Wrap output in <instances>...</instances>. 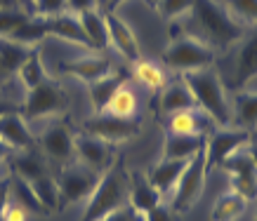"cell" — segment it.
<instances>
[{"mask_svg": "<svg viewBox=\"0 0 257 221\" xmlns=\"http://www.w3.org/2000/svg\"><path fill=\"white\" fill-rule=\"evenodd\" d=\"M243 148H245V153H248V158L252 160V162H255V167H257V132H252V139H250V142L245 144Z\"/></svg>", "mask_w": 257, "mask_h": 221, "instance_id": "ee69618b", "label": "cell"}, {"mask_svg": "<svg viewBox=\"0 0 257 221\" xmlns=\"http://www.w3.org/2000/svg\"><path fill=\"white\" fill-rule=\"evenodd\" d=\"M104 22H106V33H109L111 48L116 50L118 54H123L127 62H137L140 59V45H137L133 28L125 24L116 12H104Z\"/></svg>", "mask_w": 257, "mask_h": 221, "instance_id": "4fadbf2b", "label": "cell"}, {"mask_svg": "<svg viewBox=\"0 0 257 221\" xmlns=\"http://www.w3.org/2000/svg\"><path fill=\"white\" fill-rule=\"evenodd\" d=\"M255 221H257V214H255Z\"/></svg>", "mask_w": 257, "mask_h": 221, "instance_id": "11a10c76", "label": "cell"}, {"mask_svg": "<svg viewBox=\"0 0 257 221\" xmlns=\"http://www.w3.org/2000/svg\"><path fill=\"white\" fill-rule=\"evenodd\" d=\"M219 5L241 26H257V0H219Z\"/></svg>", "mask_w": 257, "mask_h": 221, "instance_id": "836d02e7", "label": "cell"}, {"mask_svg": "<svg viewBox=\"0 0 257 221\" xmlns=\"http://www.w3.org/2000/svg\"><path fill=\"white\" fill-rule=\"evenodd\" d=\"M140 130H142L140 116H135V118H118V116H111L106 110H101L94 118L85 120V125H83V132L97 136V139H104L106 144L127 142V139L140 134Z\"/></svg>", "mask_w": 257, "mask_h": 221, "instance_id": "ba28073f", "label": "cell"}, {"mask_svg": "<svg viewBox=\"0 0 257 221\" xmlns=\"http://www.w3.org/2000/svg\"><path fill=\"white\" fill-rule=\"evenodd\" d=\"M212 62H215V50L191 36L175 38L163 50V64L172 71H203L210 68Z\"/></svg>", "mask_w": 257, "mask_h": 221, "instance_id": "277c9868", "label": "cell"}, {"mask_svg": "<svg viewBox=\"0 0 257 221\" xmlns=\"http://www.w3.org/2000/svg\"><path fill=\"white\" fill-rule=\"evenodd\" d=\"M10 174H5V176H0V221H3V214H5V210H8L10 205Z\"/></svg>", "mask_w": 257, "mask_h": 221, "instance_id": "b9f144b4", "label": "cell"}, {"mask_svg": "<svg viewBox=\"0 0 257 221\" xmlns=\"http://www.w3.org/2000/svg\"><path fill=\"white\" fill-rule=\"evenodd\" d=\"M33 48H26V45H19L15 40L3 38L0 36V66L10 73V76H17V71L22 68V64L29 59Z\"/></svg>", "mask_w": 257, "mask_h": 221, "instance_id": "f1b7e54d", "label": "cell"}, {"mask_svg": "<svg viewBox=\"0 0 257 221\" xmlns=\"http://www.w3.org/2000/svg\"><path fill=\"white\" fill-rule=\"evenodd\" d=\"M215 122L210 120V116H205L201 108H189L179 110L168 116L165 122V132L172 134H194V136H208L212 132Z\"/></svg>", "mask_w": 257, "mask_h": 221, "instance_id": "9a60e30c", "label": "cell"}, {"mask_svg": "<svg viewBox=\"0 0 257 221\" xmlns=\"http://www.w3.org/2000/svg\"><path fill=\"white\" fill-rule=\"evenodd\" d=\"M10 150H12V148H10L8 144H5V142H3V139H0V162H3V160H8V158H10Z\"/></svg>", "mask_w": 257, "mask_h": 221, "instance_id": "c3c4849f", "label": "cell"}, {"mask_svg": "<svg viewBox=\"0 0 257 221\" xmlns=\"http://www.w3.org/2000/svg\"><path fill=\"white\" fill-rule=\"evenodd\" d=\"M10 198H12V202L22 205L29 214H36V216H47L50 214V210L36 198L31 184L15 176V174H10Z\"/></svg>", "mask_w": 257, "mask_h": 221, "instance_id": "d4e9b609", "label": "cell"}, {"mask_svg": "<svg viewBox=\"0 0 257 221\" xmlns=\"http://www.w3.org/2000/svg\"><path fill=\"white\" fill-rule=\"evenodd\" d=\"M17 76H19V80H22V85L26 87V92H29V90H33V87H38L40 82L50 80V76H47V71H45V66H43V59H40V50L38 48L31 50L29 59L22 64V68L17 71Z\"/></svg>", "mask_w": 257, "mask_h": 221, "instance_id": "f546056e", "label": "cell"}, {"mask_svg": "<svg viewBox=\"0 0 257 221\" xmlns=\"http://www.w3.org/2000/svg\"><path fill=\"white\" fill-rule=\"evenodd\" d=\"M156 108H158V116H172V113L198 108V106H196L194 96H191V92H189V87L184 82H172V85H165L161 90Z\"/></svg>", "mask_w": 257, "mask_h": 221, "instance_id": "ffe728a7", "label": "cell"}, {"mask_svg": "<svg viewBox=\"0 0 257 221\" xmlns=\"http://www.w3.org/2000/svg\"><path fill=\"white\" fill-rule=\"evenodd\" d=\"M10 170H12L15 176H19V179H24V182H36V179L43 176V174H50L47 172L45 160L40 158L36 148L19 150L15 158H10Z\"/></svg>", "mask_w": 257, "mask_h": 221, "instance_id": "cb8c5ba5", "label": "cell"}, {"mask_svg": "<svg viewBox=\"0 0 257 221\" xmlns=\"http://www.w3.org/2000/svg\"><path fill=\"white\" fill-rule=\"evenodd\" d=\"M73 136L76 134L69 130V125L59 122V125L47 127L45 132L36 139V144L43 148L47 158L57 160V162H69L73 158Z\"/></svg>", "mask_w": 257, "mask_h": 221, "instance_id": "7c38bea8", "label": "cell"}, {"mask_svg": "<svg viewBox=\"0 0 257 221\" xmlns=\"http://www.w3.org/2000/svg\"><path fill=\"white\" fill-rule=\"evenodd\" d=\"M123 2L125 0H109V2H106V8L101 10V12H116V8H120Z\"/></svg>", "mask_w": 257, "mask_h": 221, "instance_id": "7dc6e473", "label": "cell"}, {"mask_svg": "<svg viewBox=\"0 0 257 221\" xmlns=\"http://www.w3.org/2000/svg\"><path fill=\"white\" fill-rule=\"evenodd\" d=\"M252 78H257V31L241 40V48L236 52V68L231 87L241 90Z\"/></svg>", "mask_w": 257, "mask_h": 221, "instance_id": "ac0fdd59", "label": "cell"}, {"mask_svg": "<svg viewBox=\"0 0 257 221\" xmlns=\"http://www.w3.org/2000/svg\"><path fill=\"white\" fill-rule=\"evenodd\" d=\"M50 33H47V19L45 16H29L26 22L17 26L15 31L10 33L8 38L19 42V45H26V48H36L40 40L47 38Z\"/></svg>", "mask_w": 257, "mask_h": 221, "instance_id": "83f0119b", "label": "cell"}, {"mask_svg": "<svg viewBox=\"0 0 257 221\" xmlns=\"http://www.w3.org/2000/svg\"><path fill=\"white\" fill-rule=\"evenodd\" d=\"M29 184H31L36 198H38L50 212L62 210V205H59V186H57V179L52 174H43V176H38L36 182H29Z\"/></svg>", "mask_w": 257, "mask_h": 221, "instance_id": "1f68e13d", "label": "cell"}, {"mask_svg": "<svg viewBox=\"0 0 257 221\" xmlns=\"http://www.w3.org/2000/svg\"><path fill=\"white\" fill-rule=\"evenodd\" d=\"M245 210V200L238 193H224L212 207V221H234Z\"/></svg>", "mask_w": 257, "mask_h": 221, "instance_id": "e575fe53", "label": "cell"}, {"mask_svg": "<svg viewBox=\"0 0 257 221\" xmlns=\"http://www.w3.org/2000/svg\"><path fill=\"white\" fill-rule=\"evenodd\" d=\"M106 113L118 116V118H135L137 116V96L130 87H120L116 94L111 96V102L106 104Z\"/></svg>", "mask_w": 257, "mask_h": 221, "instance_id": "d6a6232c", "label": "cell"}, {"mask_svg": "<svg viewBox=\"0 0 257 221\" xmlns=\"http://www.w3.org/2000/svg\"><path fill=\"white\" fill-rule=\"evenodd\" d=\"M133 78L140 80L144 87H149V90H154V92H158V90H163L165 85H168V78H165V71L158 66V64L149 62V59H137L133 66Z\"/></svg>", "mask_w": 257, "mask_h": 221, "instance_id": "4dcf8cb0", "label": "cell"}, {"mask_svg": "<svg viewBox=\"0 0 257 221\" xmlns=\"http://www.w3.org/2000/svg\"><path fill=\"white\" fill-rule=\"evenodd\" d=\"M0 139L8 144L12 150H31L38 146L19 110L0 116Z\"/></svg>", "mask_w": 257, "mask_h": 221, "instance_id": "2e32d148", "label": "cell"}, {"mask_svg": "<svg viewBox=\"0 0 257 221\" xmlns=\"http://www.w3.org/2000/svg\"><path fill=\"white\" fill-rule=\"evenodd\" d=\"M47 19V33L55 36V38H62V40H69L73 45H80V48H87L90 50V40L85 36V28L80 24L78 14L73 12H62V14H55V16H45Z\"/></svg>", "mask_w": 257, "mask_h": 221, "instance_id": "d6986e66", "label": "cell"}, {"mask_svg": "<svg viewBox=\"0 0 257 221\" xmlns=\"http://www.w3.org/2000/svg\"><path fill=\"white\" fill-rule=\"evenodd\" d=\"M29 2H31V0H22V8H24V5H29ZM24 10H26V8H24Z\"/></svg>", "mask_w": 257, "mask_h": 221, "instance_id": "db71d44e", "label": "cell"}, {"mask_svg": "<svg viewBox=\"0 0 257 221\" xmlns=\"http://www.w3.org/2000/svg\"><path fill=\"white\" fill-rule=\"evenodd\" d=\"M236 130L257 132V92H238L234 99Z\"/></svg>", "mask_w": 257, "mask_h": 221, "instance_id": "4316f807", "label": "cell"}, {"mask_svg": "<svg viewBox=\"0 0 257 221\" xmlns=\"http://www.w3.org/2000/svg\"><path fill=\"white\" fill-rule=\"evenodd\" d=\"M15 110H22V106H17L12 102H3L0 99V116H5V113H15Z\"/></svg>", "mask_w": 257, "mask_h": 221, "instance_id": "f6af8a7d", "label": "cell"}, {"mask_svg": "<svg viewBox=\"0 0 257 221\" xmlns=\"http://www.w3.org/2000/svg\"><path fill=\"white\" fill-rule=\"evenodd\" d=\"M219 167L231 176V190L234 193H238L245 202L255 200L257 198V167L248 158V153L238 150L234 156H229Z\"/></svg>", "mask_w": 257, "mask_h": 221, "instance_id": "8fae6325", "label": "cell"}, {"mask_svg": "<svg viewBox=\"0 0 257 221\" xmlns=\"http://www.w3.org/2000/svg\"><path fill=\"white\" fill-rule=\"evenodd\" d=\"M66 10L73 14H83L90 10H99V5H97V0H66Z\"/></svg>", "mask_w": 257, "mask_h": 221, "instance_id": "ab89813d", "label": "cell"}, {"mask_svg": "<svg viewBox=\"0 0 257 221\" xmlns=\"http://www.w3.org/2000/svg\"><path fill=\"white\" fill-rule=\"evenodd\" d=\"M161 193H158L144 174H133L130 182V193H127V205L133 207L135 212L147 214L149 210H154L156 205H161Z\"/></svg>", "mask_w": 257, "mask_h": 221, "instance_id": "7402d4cb", "label": "cell"}, {"mask_svg": "<svg viewBox=\"0 0 257 221\" xmlns=\"http://www.w3.org/2000/svg\"><path fill=\"white\" fill-rule=\"evenodd\" d=\"M73 156L80 165L90 167L94 172H106L111 165H113V150H111V144H106L104 139H97V136L87 134V132H80V134L73 136Z\"/></svg>", "mask_w": 257, "mask_h": 221, "instance_id": "30bf717a", "label": "cell"}, {"mask_svg": "<svg viewBox=\"0 0 257 221\" xmlns=\"http://www.w3.org/2000/svg\"><path fill=\"white\" fill-rule=\"evenodd\" d=\"M29 12L24 8H15V10H0V36L3 38H8L10 33L15 31L17 26L22 24V22H26L29 19Z\"/></svg>", "mask_w": 257, "mask_h": 221, "instance_id": "8d00e7d4", "label": "cell"}, {"mask_svg": "<svg viewBox=\"0 0 257 221\" xmlns=\"http://www.w3.org/2000/svg\"><path fill=\"white\" fill-rule=\"evenodd\" d=\"M187 162L189 160H165L163 158L161 162L149 167L144 176H147L149 184L161 193V198L172 196V190H175V186H177L179 176H182V172H184Z\"/></svg>", "mask_w": 257, "mask_h": 221, "instance_id": "e0dca14e", "label": "cell"}, {"mask_svg": "<svg viewBox=\"0 0 257 221\" xmlns=\"http://www.w3.org/2000/svg\"><path fill=\"white\" fill-rule=\"evenodd\" d=\"M80 24L85 28V36L90 40V50L92 52H104L109 48V33H106V22H104V12L101 10H90L78 14Z\"/></svg>", "mask_w": 257, "mask_h": 221, "instance_id": "484cf974", "label": "cell"}, {"mask_svg": "<svg viewBox=\"0 0 257 221\" xmlns=\"http://www.w3.org/2000/svg\"><path fill=\"white\" fill-rule=\"evenodd\" d=\"M147 221H175V212H172V207L161 202V205L147 212Z\"/></svg>", "mask_w": 257, "mask_h": 221, "instance_id": "f35d334b", "label": "cell"}, {"mask_svg": "<svg viewBox=\"0 0 257 221\" xmlns=\"http://www.w3.org/2000/svg\"><path fill=\"white\" fill-rule=\"evenodd\" d=\"M127 193H130L127 174H125L120 160H113V165L106 172H101L94 190L85 200L87 205L80 221H101L111 212H116V210L127 205Z\"/></svg>", "mask_w": 257, "mask_h": 221, "instance_id": "7a4b0ae2", "label": "cell"}, {"mask_svg": "<svg viewBox=\"0 0 257 221\" xmlns=\"http://www.w3.org/2000/svg\"><path fill=\"white\" fill-rule=\"evenodd\" d=\"M106 2H109V0H97V5H99V10L106 8Z\"/></svg>", "mask_w": 257, "mask_h": 221, "instance_id": "f5cc1de1", "label": "cell"}, {"mask_svg": "<svg viewBox=\"0 0 257 221\" xmlns=\"http://www.w3.org/2000/svg\"><path fill=\"white\" fill-rule=\"evenodd\" d=\"M205 139H208V136L172 134V132H165L163 158L165 160H191L196 153L205 146Z\"/></svg>", "mask_w": 257, "mask_h": 221, "instance_id": "44dd1931", "label": "cell"}, {"mask_svg": "<svg viewBox=\"0 0 257 221\" xmlns=\"http://www.w3.org/2000/svg\"><path fill=\"white\" fill-rule=\"evenodd\" d=\"M62 71L71 73L73 78L83 80L87 85L97 82L99 78H106L109 73H113V59L106 54H90V56H80L73 62H64Z\"/></svg>", "mask_w": 257, "mask_h": 221, "instance_id": "5bb4252c", "label": "cell"}, {"mask_svg": "<svg viewBox=\"0 0 257 221\" xmlns=\"http://www.w3.org/2000/svg\"><path fill=\"white\" fill-rule=\"evenodd\" d=\"M250 139H252V132H245V130H229V127L212 130L205 139V165H208V170L219 167L229 156L238 153Z\"/></svg>", "mask_w": 257, "mask_h": 221, "instance_id": "9c48e42d", "label": "cell"}, {"mask_svg": "<svg viewBox=\"0 0 257 221\" xmlns=\"http://www.w3.org/2000/svg\"><path fill=\"white\" fill-rule=\"evenodd\" d=\"M69 106V96L55 80H45L38 87H33L26 92V102L22 106V116L26 122H36V120L55 118L64 113Z\"/></svg>", "mask_w": 257, "mask_h": 221, "instance_id": "8992f818", "label": "cell"}, {"mask_svg": "<svg viewBox=\"0 0 257 221\" xmlns=\"http://www.w3.org/2000/svg\"><path fill=\"white\" fill-rule=\"evenodd\" d=\"M99 172H94L90 167L80 165L78 160L71 162V165L62 167V174L57 179V186H59V205H73V202H80V200H87L90 193L94 190L97 182H99Z\"/></svg>", "mask_w": 257, "mask_h": 221, "instance_id": "52a82bcc", "label": "cell"}, {"mask_svg": "<svg viewBox=\"0 0 257 221\" xmlns=\"http://www.w3.org/2000/svg\"><path fill=\"white\" fill-rule=\"evenodd\" d=\"M130 221H147V214H142V212H130Z\"/></svg>", "mask_w": 257, "mask_h": 221, "instance_id": "681fc988", "label": "cell"}, {"mask_svg": "<svg viewBox=\"0 0 257 221\" xmlns=\"http://www.w3.org/2000/svg\"><path fill=\"white\" fill-rule=\"evenodd\" d=\"M22 8V0H0V10H15Z\"/></svg>", "mask_w": 257, "mask_h": 221, "instance_id": "bcb514c9", "label": "cell"}, {"mask_svg": "<svg viewBox=\"0 0 257 221\" xmlns=\"http://www.w3.org/2000/svg\"><path fill=\"white\" fill-rule=\"evenodd\" d=\"M10 78H12V76H10V73L5 71V68H3V66H0V85H5V82H8Z\"/></svg>", "mask_w": 257, "mask_h": 221, "instance_id": "f907efd6", "label": "cell"}, {"mask_svg": "<svg viewBox=\"0 0 257 221\" xmlns=\"http://www.w3.org/2000/svg\"><path fill=\"white\" fill-rule=\"evenodd\" d=\"M205 174H208V165H205V146H203L187 162L177 186L172 190V212L184 214L201 200L203 186H205Z\"/></svg>", "mask_w": 257, "mask_h": 221, "instance_id": "5b68a950", "label": "cell"}, {"mask_svg": "<svg viewBox=\"0 0 257 221\" xmlns=\"http://www.w3.org/2000/svg\"><path fill=\"white\" fill-rule=\"evenodd\" d=\"M26 219H29V212H26L22 205H17V202L10 200L8 210H5V214H3V221H26Z\"/></svg>", "mask_w": 257, "mask_h": 221, "instance_id": "60d3db41", "label": "cell"}, {"mask_svg": "<svg viewBox=\"0 0 257 221\" xmlns=\"http://www.w3.org/2000/svg\"><path fill=\"white\" fill-rule=\"evenodd\" d=\"M187 36L210 45L212 50H226L245 38V26L234 22L217 0H191Z\"/></svg>", "mask_w": 257, "mask_h": 221, "instance_id": "6da1fadb", "label": "cell"}, {"mask_svg": "<svg viewBox=\"0 0 257 221\" xmlns=\"http://www.w3.org/2000/svg\"><path fill=\"white\" fill-rule=\"evenodd\" d=\"M144 2H147L151 10H156V5H158V0H144Z\"/></svg>", "mask_w": 257, "mask_h": 221, "instance_id": "816d5d0a", "label": "cell"}, {"mask_svg": "<svg viewBox=\"0 0 257 221\" xmlns=\"http://www.w3.org/2000/svg\"><path fill=\"white\" fill-rule=\"evenodd\" d=\"M191 10V0H158L156 12L163 19H177V16L189 14Z\"/></svg>", "mask_w": 257, "mask_h": 221, "instance_id": "74e56055", "label": "cell"}, {"mask_svg": "<svg viewBox=\"0 0 257 221\" xmlns=\"http://www.w3.org/2000/svg\"><path fill=\"white\" fill-rule=\"evenodd\" d=\"M130 212H133V207L125 205L120 210H116V212H111L109 216H104L101 221H130Z\"/></svg>", "mask_w": 257, "mask_h": 221, "instance_id": "7bdbcfd3", "label": "cell"}, {"mask_svg": "<svg viewBox=\"0 0 257 221\" xmlns=\"http://www.w3.org/2000/svg\"><path fill=\"white\" fill-rule=\"evenodd\" d=\"M182 76H184L182 82L189 87L196 106L205 116H210V120L217 127H229L231 116H229L224 87H222V80H219L217 73L212 68H203V71H187Z\"/></svg>", "mask_w": 257, "mask_h": 221, "instance_id": "3957f363", "label": "cell"}, {"mask_svg": "<svg viewBox=\"0 0 257 221\" xmlns=\"http://www.w3.org/2000/svg\"><path fill=\"white\" fill-rule=\"evenodd\" d=\"M130 78L127 76V71H113L109 73L106 78H99L97 82H92V85H87L90 87V102H92L94 110L97 113H101V110L106 108V104L111 102V96L116 94L118 90L125 85V80Z\"/></svg>", "mask_w": 257, "mask_h": 221, "instance_id": "603a6c76", "label": "cell"}, {"mask_svg": "<svg viewBox=\"0 0 257 221\" xmlns=\"http://www.w3.org/2000/svg\"><path fill=\"white\" fill-rule=\"evenodd\" d=\"M26 12L33 16H55L66 12V0H31Z\"/></svg>", "mask_w": 257, "mask_h": 221, "instance_id": "d590c367", "label": "cell"}]
</instances>
